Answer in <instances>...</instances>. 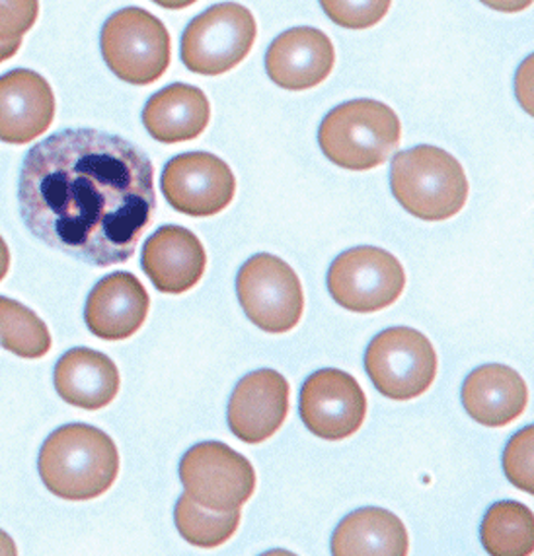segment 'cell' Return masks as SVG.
<instances>
[{"label": "cell", "instance_id": "cell-12", "mask_svg": "<svg viewBox=\"0 0 534 556\" xmlns=\"http://www.w3.org/2000/svg\"><path fill=\"white\" fill-rule=\"evenodd\" d=\"M299 413L314 437L338 442L356 434L363 425L365 391L347 371L336 368L314 371L300 390Z\"/></svg>", "mask_w": 534, "mask_h": 556}, {"label": "cell", "instance_id": "cell-3", "mask_svg": "<svg viewBox=\"0 0 534 556\" xmlns=\"http://www.w3.org/2000/svg\"><path fill=\"white\" fill-rule=\"evenodd\" d=\"M390 189L403 211L427 223L457 216L469 199V179L459 160L432 144L394 154Z\"/></svg>", "mask_w": 534, "mask_h": 556}, {"label": "cell", "instance_id": "cell-15", "mask_svg": "<svg viewBox=\"0 0 534 556\" xmlns=\"http://www.w3.org/2000/svg\"><path fill=\"white\" fill-rule=\"evenodd\" d=\"M55 117V96L44 76L14 68L0 76V140L26 144L41 137Z\"/></svg>", "mask_w": 534, "mask_h": 556}, {"label": "cell", "instance_id": "cell-8", "mask_svg": "<svg viewBox=\"0 0 534 556\" xmlns=\"http://www.w3.org/2000/svg\"><path fill=\"white\" fill-rule=\"evenodd\" d=\"M365 370L385 397L412 401L432 388L437 354L432 341L418 329L390 327L367 346Z\"/></svg>", "mask_w": 534, "mask_h": 556}, {"label": "cell", "instance_id": "cell-10", "mask_svg": "<svg viewBox=\"0 0 534 556\" xmlns=\"http://www.w3.org/2000/svg\"><path fill=\"white\" fill-rule=\"evenodd\" d=\"M179 479L191 501L207 510H240L256 491V471L223 442H201L186 452Z\"/></svg>", "mask_w": 534, "mask_h": 556}, {"label": "cell", "instance_id": "cell-5", "mask_svg": "<svg viewBox=\"0 0 534 556\" xmlns=\"http://www.w3.org/2000/svg\"><path fill=\"white\" fill-rule=\"evenodd\" d=\"M100 47L105 65L123 83L149 86L169 71V29L147 10L129 7L112 14L103 24Z\"/></svg>", "mask_w": 534, "mask_h": 556}, {"label": "cell", "instance_id": "cell-1", "mask_svg": "<svg viewBox=\"0 0 534 556\" xmlns=\"http://www.w3.org/2000/svg\"><path fill=\"white\" fill-rule=\"evenodd\" d=\"M22 220L39 241L95 267L127 263L157 211L154 167L132 140L65 129L22 162Z\"/></svg>", "mask_w": 534, "mask_h": 556}, {"label": "cell", "instance_id": "cell-7", "mask_svg": "<svg viewBox=\"0 0 534 556\" xmlns=\"http://www.w3.org/2000/svg\"><path fill=\"white\" fill-rule=\"evenodd\" d=\"M236 296L244 314L265 333H289L305 312V292L289 263L258 253L236 275Z\"/></svg>", "mask_w": 534, "mask_h": 556}, {"label": "cell", "instance_id": "cell-18", "mask_svg": "<svg viewBox=\"0 0 534 556\" xmlns=\"http://www.w3.org/2000/svg\"><path fill=\"white\" fill-rule=\"evenodd\" d=\"M529 388L519 371L504 364H484L462 386V405L480 425L501 428L525 413Z\"/></svg>", "mask_w": 534, "mask_h": 556}, {"label": "cell", "instance_id": "cell-28", "mask_svg": "<svg viewBox=\"0 0 534 556\" xmlns=\"http://www.w3.org/2000/svg\"><path fill=\"white\" fill-rule=\"evenodd\" d=\"M10 269V250L7 241L0 236V280L9 275Z\"/></svg>", "mask_w": 534, "mask_h": 556}, {"label": "cell", "instance_id": "cell-14", "mask_svg": "<svg viewBox=\"0 0 534 556\" xmlns=\"http://www.w3.org/2000/svg\"><path fill=\"white\" fill-rule=\"evenodd\" d=\"M336 63L332 39L316 28H293L273 39L265 73L283 90L302 92L324 83Z\"/></svg>", "mask_w": 534, "mask_h": 556}, {"label": "cell", "instance_id": "cell-16", "mask_svg": "<svg viewBox=\"0 0 534 556\" xmlns=\"http://www.w3.org/2000/svg\"><path fill=\"white\" fill-rule=\"evenodd\" d=\"M149 307L150 298L141 280L117 270L103 277L88 294L86 327L102 341H125L141 329Z\"/></svg>", "mask_w": 534, "mask_h": 556}, {"label": "cell", "instance_id": "cell-9", "mask_svg": "<svg viewBox=\"0 0 534 556\" xmlns=\"http://www.w3.org/2000/svg\"><path fill=\"white\" fill-rule=\"evenodd\" d=\"M330 296L356 314H373L393 306L402 296L406 273L402 263L381 248L361 245L347 250L330 265Z\"/></svg>", "mask_w": 534, "mask_h": 556}, {"label": "cell", "instance_id": "cell-22", "mask_svg": "<svg viewBox=\"0 0 534 556\" xmlns=\"http://www.w3.org/2000/svg\"><path fill=\"white\" fill-rule=\"evenodd\" d=\"M482 545L494 556H529L534 548V516L516 501L489 506L480 528Z\"/></svg>", "mask_w": 534, "mask_h": 556}, {"label": "cell", "instance_id": "cell-11", "mask_svg": "<svg viewBox=\"0 0 534 556\" xmlns=\"http://www.w3.org/2000/svg\"><path fill=\"white\" fill-rule=\"evenodd\" d=\"M170 206L186 216H215L233 203L236 179L225 160L209 152H186L170 160L160 177Z\"/></svg>", "mask_w": 534, "mask_h": 556}, {"label": "cell", "instance_id": "cell-21", "mask_svg": "<svg viewBox=\"0 0 534 556\" xmlns=\"http://www.w3.org/2000/svg\"><path fill=\"white\" fill-rule=\"evenodd\" d=\"M408 531L402 519L383 508H361L339 521L332 535V555L406 556Z\"/></svg>", "mask_w": 534, "mask_h": 556}, {"label": "cell", "instance_id": "cell-23", "mask_svg": "<svg viewBox=\"0 0 534 556\" xmlns=\"http://www.w3.org/2000/svg\"><path fill=\"white\" fill-rule=\"evenodd\" d=\"M0 346L20 358H41L51 349V334L32 309L0 296Z\"/></svg>", "mask_w": 534, "mask_h": 556}, {"label": "cell", "instance_id": "cell-6", "mask_svg": "<svg viewBox=\"0 0 534 556\" xmlns=\"http://www.w3.org/2000/svg\"><path fill=\"white\" fill-rule=\"evenodd\" d=\"M258 26L238 2H219L191 20L182 36V61L191 73L221 76L252 51Z\"/></svg>", "mask_w": 534, "mask_h": 556}, {"label": "cell", "instance_id": "cell-24", "mask_svg": "<svg viewBox=\"0 0 534 556\" xmlns=\"http://www.w3.org/2000/svg\"><path fill=\"white\" fill-rule=\"evenodd\" d=\"M179 535L194 547L213 548L233 538L240 526V510H207L184 494L174 508Z\"/></svg>", "mask_w": 534, "mask_h": 556}, {"label": "cell", "instance_id": "cell-27", "mask_svg": "<svg viewBox=\"0 0 534 556\" xmlns=\"http://www.w3.org/2000/svg\"><path fill=\"white\" fill-rule=\"evenodd\" d=\"M38 12V2H32V0L0 2V43L22 41V36L34 28Z\"/></svg>", "mask_w": 534, "mask_h": 556}, {"label": "cell", "instance_id": "cell-13", "mask_svg": "<svg viewBox=\"0 0 534 556\" xmlns=\"http://www.w3.org/2000/svg\"><path fill=\"white\" fill-rule=\"evenodd\" d=\"M289 381L280 371L258 370L236 383L228 403V428L246 444H262L289 413Z\"/></svg>", "mask_w": 534, "mask_h": 556}, {"label": "cell", "instance_id": "cell-26", "mask_svg": "<svg viewBox=\"0 0 534 556\" xmlns=\"http://www.w3.org/2000/svg\"><path fill=\"white\" fill-rule=\"evenodd\" d=\"M322 9L332 22L349 29H363L375 26L385 18L390 2H322Z\"/></svg>", "mask_w": 534, "mask_h": 556}, {"label": "cell", "instance_id": "cell-29", "mask_svg": "<svg viewBox=\"0 0 534 556\" xmlns=\"http://www.w3.org/2000/svg\"><path fill=\"white\" fill-rule=\"evenodd\" d=\"M16 553L18 551H16V545H14L12 538L0 529V556H14Z\"/></svg>", "mask_w": 534, "mask_h": 556}, {"label": "cell", "instance_id": "cell-19", "mask_svg": "<svg viewBox=\"0 0 534 556\" xmlns=\"http://www.w3.org/2000/svg\"><path fill=\"white\" fill-rule=\"evenodd\" d=\"M53 383L59 397L69 405L98 410L108 407L120 393L122 378L110 356L78 346L59 358Z\"/></svg>", "mask_w": 534, "mask_h": 556}, {"label": "cell", "instance_id": "cell-4", "mask_svg": "<svg viewBox=\"0 0 534 556\" xmlns=\"http://www.w3.org/2000/svg\"><path fill=\"white\" fill-rule=\"evenodd\" d=\"M402 140V123L393 108L376 100H351L322 119L320 149L330 162L351 172L383 166Z\"/></svg>", "mask_w": 534, "mask_h": 556}, {"label": "cell", "instance_id": "cell-20", "mask_svg": "<svg viewBox=\"0 0 534 556\" xmlns=\"http://www.w3.org/2000/svg\"><path fill=\"white\" fill-rule=\"evenodd\" d=\"M211 103L196 86L176 83L150 96L142 110V125L150 137L164 144L194 140L207 129Z\"/></svg>", "mask_w": 534, "mask_h": 556}, {"label": "cell", "instance_id": "cell-17", "mask_svg": "<svg viewBox=\"0 0 534 556\" xmlns=\"http://www.w3.org/2000/svg\"><path fill=\"white\" fill-rule=\"evenodd\" d=\"M141 267L162 294H184L206 273V248L188 228L162 226L145 241Z\"/></svg>", "mask_w": 534, "mask_h": 556}, {"label": "cell", "instance_id": "cell-25", "mask_svg": "<svg viewBox=\"0 0 534 556\" xmlns=\"http://www.w3.org/2000/svg\"><path fill=\"white\" fill-rule=\"evenodd\" d=\"M534 427H526L509 440L504 452V471L517 489L534 494Z\"/></svg>", "mask_w": 534, "mask_h": 556}, {"label": "cell", "instance_id": "cell-2", "mask_svg": "<svg viewBox=\"0 0 534 556\" xmlns=\"http://www.w3.org/2000/svg\"><path fill=\"white\" fill-rule=\"evenodd\" d=\"M38 471L59 498L92 501L112 489L120 475V452L100 428L73 422L57 428L44 442Z\"/></svg>", "mask_w": 534, "mask_h": 556}, {"label": "cell", "instance_id": "cell-30", "mask_svg": "<svg viewBox=\"0 0 534 556\" xmlns=\"http://www.w3.org/2000/svg\"><path fill=\"white\" fill-rule=\"evenodd\" d=\"M20 46H22V41H14V43H0V63H4V61H9L10 56L16 55V53H18Z\"/></svg>", "mask_w": 534, "mask_h": 556}]
</instances>
